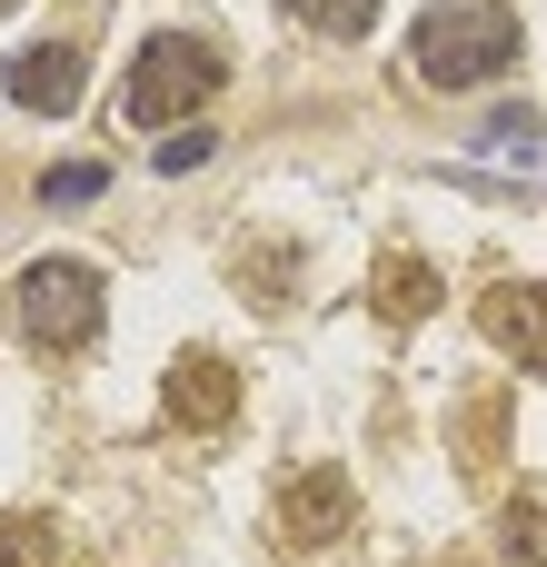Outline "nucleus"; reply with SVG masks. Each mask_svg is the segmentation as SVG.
Masks as SVG:
<instances>
[{"mask_svg": "<svg viewBox=\"0 0 547 567\" xmlns=\"http://www.w3.org/2000/svg\"><path fill=\"white\" fill-rule=\"evenodd\" d=\"M299 20H319V30H369V10L379 0H289Z\"/></svg>", "mask_w": 547, "mask_h": 567, "instance_id": "7", "label": "nucleus"}, {"mask_svg": "<svg viewBox=\"0 0 547 567\" xmlns=\"http://www.w3.org/2000/svg\"><path fill=\"white\" fill-rule=\"evenodd\" d=\"M508 50H518L508 10H419V30H409V60L429 90H468V80L508 70Z\"/></svg>", "mask_w": 547, "mask_h": 567, "instance_id": "1", "label": "nucleus"}, {"mask_svg": "<svg viewBox=\"0 0 547 567\" xmlns=\"http://www.w3.org/2000/svg\"><path fill=\"white\" fill-rule=\"evenodd\" d=\"M149 159H159L169 179H179V169H199V159H209V130H169V140H159Z\"/></svg>", "mask_w": 547, "mask_h": 567, "instance_id": "8", "label": "nucleus"}, {"mask_svg": "<svg viewBox=\"0 0 547 567\" xmlns=\"http://www.w3.org/2000/svg\"><path fill=\"white\" fill-rule=\"evenodd\" d=\"M10 319H20V339L70 349V339L100 319V269H80V259H40V269H20V279H10Z\"/></svg>", "mask_w": 547, "mask_h": 567, "instance_id": "2", "label": "nucleus"}, {"mask_svg": "<svg viewBox=\"0 0 547 567\" xmlns=\"http://www.w3.org/2000/svg\"><path fill=\"white\" fill-rule=\"evenodd\" d=\"M100 189H110V169H100V159H70V169H50V179H40V199H50V209H70V199H100Z\"/></svg>", "mask_w": 547, "mask_h": 567, "instance_id": "5", "label": "nucleus"}, {"mask_svg": "<svg viewBox=\"0 0 547 567\" xmlns=\"http://www.w3.org/2000/svg\"><path fill=\"white\" fill-rule=\"evenodd\" d=\"M10 100H20V110H70V100H80V50H70V40L20 50V60H10Z\"/></svg>", "mask_w": 547, "mask_h": 567, "instance_id": "4", "label": "nucleus"}, {"mask_svg": "<svg viewBox=\"0 0 547 567\" xmlns=\"http://www.w3.org/2000/svg\"><path fill=\"white\" fill-rule=\"evenodd\" d=\"M199 90H219L209 40H149V60H140V80H130V120H169V110H189Z\"/></svg>", "mask_w": 547, "mask_h": 567, "instance_id": "3", "label": "nucleus"}, {"mask_svg": "<svg viewBox=\"0 0 547 567\" xmlns=\"http://www.w3.org/2000/svg\"><path fill=\"white\" fill-rule=\"evenodd\" d=\"M488 150H508V159H538V120H528V110H498V120H488Z\"/></svg>", "mask_w": 547, "mask_h": 567, "instance_id": "6", "label": "nucleus"}]
</instances>
